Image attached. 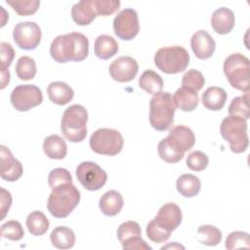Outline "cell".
Wrapping results in <instances>:
<instances>
[{
    "instance_id": "obj_8",
    "label": "cell",
    "mask_w": 250,
    "mask_h": 250,
    "mask_svg": "<svg viewBox=\"0 0 250 250\" xmlns=\"http://www.w3.org/2000/svg\"><path fill=\"white\" fill-rule=\"evenodd\" d=\"M89 145L91 149L98 154L114 156L122 150L124 141L119 131L100 128L90 137Z\"/></svg>"
},
{
    "instance_id": "obj_33",
    "label": "cell",
    "mask_w": 250,
    "mask_h": 250,
    "mask_svg": "<svg viewBox=\"0 0 250 250\" xmlns=\"http://www.w3.org/2000/svg\"><path fill=\"white\" fill-rule=\"evenodd\" d=\"M229 115H236L245 120L250 118L248 92H246L244 96L235 97L231 100L229 105Z\"/></svg>"
},
{
    "instance_id": "obj_46",
    "label": "cell",
    "mask_w": 250,
    "mask_h": 250,
    "mask_svg": "<svg viewBox=\"0 0 250 250\" xmlns=\"http://www.w3.org/2000/svg\"><path fill=\"white\" fill-rule=\"evenodd\" d=\"M1 89H4L10 82V72L9 70H1Z\"/></svg>"
},
{
    "instance_id": "obj_14",
    "label": "cell",
    "mask_w": 250,
    "mask_h": 250,
    "mask_svg": "<svg viewBox=\"0 0 250 250\" xmlns=\"http://www.w3.org/2000/svg\"><path fill=\"white\" fill-rule=\"evenodd\" d=\"M153 220L160 228L172 232L182 223L183 215L180 207L177 204L168 202L159 208L157 215Z\"/></svg>"
},
{
    "instance_id": "obj_13",
    "label": "cell",
    "mask_w": 250,
    "mask_h": 250,
    "mask_svg": "<svg viewBox=\"0 0 250 250\" xmlns=\"http://www.w3.org/2000/svg\"><path fill=\"white\" fill-rule=\"evenodd\" d=\"M139 70V64L135 59L129 56H124L114 60L108 68L109 75L117 82L132 81Z\"/></svg>"
},
{
    "instance_id": "obj_39",
    "label": "cell",
    "mask_w": 250,
    "mask_h": 250,
    "mask_svg": "<svg viewBox=\"0 0 250 250\" xmlns=\"http://www.w3.org/2000/svg\"><path fill=\"white\" fill-rule=\"evenodd\" d=\"M141 227L140 225L135 222V221H127L122 223L117 229V238L118 240L122 243L126 239L136 236V235H141Z\"/></svg>"
},
{
    "instance_id": "obj_27",
    "label": "cell",
    "mask_w": 250,
    "mask_h": 250,
    "mask_svg": "<svg viewBox=\"0 0 250 250\" xmlns=\"http://www.w3.org/2000/svg\"><path fill=\"white\" fill-rule=\"evenodd\" d=\"M50 239L54 247L58 249H69L75 243V234L67 227H57L52 230Z\"/></svg>"
},
{
    "instance_id": "obj_21",
    "label": "cell",
    "mask_w": 250,
    "mask_h": 250,
    "mask_svg": "<svg viewBox=\"0 0 250 250\" xmlns=\"http://www.w3.org/2000/svg\"><path fill=\"white\" fill-rule=\"evenodd\" d=\"M123 204V197L116 190H108L104 192L99 201V207L102 213L109 217L117 215L121 211Z\"/></svg>"
},
{
    "instance_id": "obj_23",
    "label": "cell",
    "mask_w": 250,
    "mask_h": 250,
    "mask_svg": "<svg viewBox=\"0 0 250 250\" xmlns=\"http://www.w3.org/2000/svg\"><path fill=\"white\" fill-rule=\"evenodd\" d=\"M43 150L49 158L61 160L66 156L67 146L59 135H50L43 141Z\"/></svg>"
},
{
    "instance_id": "obj_1",
    "label": "cell",
    "mask_w": 250,
    "mask_h": 250,
    "mask_svg": "<svg viewBox=\"0 0 250 250\" xmlns=\"http://www.w3.org/2000/svg\"><path fill=\"white\" fill-rule=\"evenodd\" d=\"M50 55L57 62H81L89 55L88 38L80 32H69L57 36L51 46Z\"/></svg>"
},
{
    "instance_id": "obj_38",
    "label": "cell",
    "mask_w": 250,
    "mask_h": 250,
    "mask_svg": "<svg viewBox=\"0 0 250 250\" xmlns=\"http://www.w3.org/2000/svg\"><path fill=\"white\" fill-rule=\"evenodd\" d=\"M186 163L190 170L200 172L207 168L209 164V158L204 152L200 150H194L188 155Z\"/></svg>"
},
{
    "instance_id": "obj_2",
    "label": "cell",
    "mask_w": 250,
    "mask_h": 250,
    "mask_svg": "<svg viewBox=\"0 0 250 250\" xmlns=\"http://www.w3.org/2000/svg\"><path fill=\"white\" fill-rule=\"evenodd\" d=\"M80 201V191L72 185L65 183L52 188L47 201L48 211L55 218H65Z\"/></svg>"
},
{
    "instance_id": "obj_30",
    "label": "cell",
    "mask_w": 250,
    "mask_h": 250,
    "mask_svg": "<svg viewBox=\"0 0 250 250\" xmlns=\"http://www.w3.org/2000/svg\"><path fill=\"white\" fill-rule=\"evenodd\" d=\"M159 157L167 163H177L185 156V152L176 147L168 138L162 139L157 146Z\"/></svg>"
},
{
    "instance_id": "obj_17",
    "label": "cell",
    "mask_w": 250,
    "mask_h": 250,
    "mask_svg": "<svg viewBox=\"0 0 250 250\" xmlns=\"http://www.w3.org/2000/svg\"><path fill=\"white\" fill-rule=\"evenodd\" d=\"M167 138L176 147H178L183 152L189 150L195 143V136L192 130L184 125L173 127L169 131Z\"/></svg>"
},
{
    "instance_id": "obj_11",
    "label": "cell",
    "mask_w": 250,
    "mask_h": 250,
    "mask_svg": "<svg viewBox=\"0 0 250 250\" xmlns=\"http://www.w3.org/2000/svg\"><path fill=\"white\" fill-rule=\"evenodd\" d=\"M113 30L117 37L129 41L135 38L140 30L139 17L136 10L126 8L120 11L113 20Z\"/></svg>"
},
{
    "instance_id": "obj_10",
    "label": "cell",
    "mask_w": 250,
    "mask_h": 250,
    "mask_svg": "<svg viewBox=\"0 0 250 250\" xmlns=\"http://www.w3.org/2000/svg\"><path fill=\"white\" fill-rule=\"evenodd\" d=\"M10 100L18 111H27L42 104L43 95L36 85H18L13 89Z\"/></svg>"
},
{
    "instance_id": "obj_37",
    "label": "cell",
    "mask_w": 250,
    "mask_h": 250,
    "mask_svg": "<svg viewBox=\"0 0 250 250\" xmlns=\"http://www.w3.org/2000/svg\"><path fill=\"white\" fill-rule=\"evenodd\" d=\"M225 246L229 250L236 249V248H249L250 247V238L249 234L245 231H232L230 232L227 239Z\"/></svg>"
},
{
    "instance_id": "obj_3",
    "label": "cell",
    "mask_w": 250,
    "mask_h": 250,
    "mask_svg": "<svg viewBox=\"0 0 250 250\" xmlns=\"http://www.w3.org/2000/svg\"><path fill=\"white\" fill-rule=\"evenodd\" d=\"M176 106L169 92L153 95L149 102V123L156 131L168 130L174 122Z\"/></svg>"
},
{
    "instance_id": "obj_4",
    "label": "cell",
    "mask_w": 250,
    "mask_h": 250,
    "mask_svg": "<svg viewBox=\"0 0 250 250\" xmlns=\"http://www.w3.org/2000/svg\"><path fill=\"white\" fill-rule=\"evenodd\" d=\"M88 112L81 104L68 106L62 117L61 130L64 138L71 143L82 142L87 135Z\"/></svg>"
},
{
    "instance_id": "obj_31",
    "label": "cell",
    "mask_w": 250,
    "mask_h": 250,
    "mask_svg": "<svg viewBox=\"0 0 250 250\" xmlns=\"http://www.w3.org/2000/svg\"><path fill=\"white\" fill-rule=\"evenodd\" d=\"M198 241L207 246L218 245L223 237L222 231L211 225H203L197 229Z\"/></svg>"
},
{
    "instance_id": "obj_32",
    "label": "cell",
    "mask_w": 250,
    "mask_h": 250,
    "mask_svg": "<svg viewBox=\"0 0 250 250\" xmlns=\"http://www.w3.org/2000/svg\"><path fill=\"white\" fill-rule=\"evenodd\" d=\"M16 73L21 80L33 79L36 74L35 61L27 56L21 57L16 63Z\"/></svg>"
},
{
    "instance_id": "obj_5",
    "label": "cell",
    "mask_w": 250,
    "mask_h": 250,
    "mask_svg": "<svg viewBox=\"0 0 250 250\" xmlns=\"http://www.w3.org/2000/svg\"><path fill=\"white\" fill-rule=\"evenodd\" d=\"M222 137L229 142V148L234 153L244 152L249 145L247 120L236 115L225 117L220 126Z\"/></svg>"
},
{
    "instance_id": "obj_24",
    "label": "cell",
    "mask_w": 250,
    "mask_h": 250,
    "mask_svg": "<svg viewBox=\"0 0 250 250\" xmlns=\"http://www.w3.org/2000/svg\"><path fill=\"white\" fill-rule=\"evenodd\" d=\"M173 102L176 107L183 111L194 110L199 103V98L196 92L181 87L173 95Z\"/></svg>"
},
{
    "instance_id": "obj_28",
    "label": "cell",
    "mask_w": 250,
    "mask_h": 250,
    "mask_svg": "<svg viewBox=\"0 0 250 250\" xmlns=\"http://www.w3.org/2000/svg\"><path fill=\"white\" fill-rule=\"evenodd\" d=\"M139 86L148 94L155 95L162 91L163 80L154 70L146 69L142 73L139 79Z\"/></svg>"
},
{
    "instance_id": "obj_22",
    "label": "cell",
    "mask_w": 250,
    "mask_h": 250,
    "mask_svg": "<svg viewBox=\"0 0 250 250\" xmlns=\"http://www.w3.org/2000/svg\"><path fill=\"white\" fill-rule=\"evenodd\" d=\"M227 92L221 87H209L204 91L201 102L204 107L212 111L221 110L227 102Z\"/></svg>"
},
{
    "instance_id": "obj_42",
    "label": "cell",
    "mask_w": 250,
    "mask_h": 250,
    "mask_svg": "<svg viewBox=\"0 0 250 250\" xmlns=\"http://www.w3.org/2000/svg\"><path fill=\"white\" fill-rule=\"evenodd\" d=\"M93 5L97 15L110 16L114 14L120 7L118 0H93Z\"/></svg>"
},
{
    "instance_id": "obj_47",
    "label": "cell",
    "mask_w": 250,
    "mask_h": 250,
    "mask_svg": "<svg viewBox=\"0 0 250 250\" xmlns=\"http://www.w3.org/2000/svg\"><path fill=\"white\" fill-rule=\"evenodd\" d=\"M168 247H172V248L176 247V248H182V249H184V246H182V245H180V244H177V243H174L173 245H172V244H169V245H167V246H163L161 249H165V248H168Z\"/></svg>"
},
{
    "instance_id": "obj_9",
    "label": "cell",
    "mask_w": 250,
    "mask_h": 250,
    "mask_svg": "<svg viewBox=\"0 0 250 250\" xmlns=\"http://www.w3.org/2000/svg\"><path fill=\"white\" fill-rule=\"evenodd\" d=\"M76 177L84 188L90 191L102 188L107 180L106 172L93 161H83L76 168Z\"/></svg>"
},
{
    "instance_id": "obj_25",
    "label": "cell",
    "mask_w": 250,
    "mask_h": 250,
    "mask_svg": "<svg viewBox=\"0 0 250 250\" xmlns=\"http://www.w3.org/2000/svg\"><path fill=\"white\" fill-rule=\"evenodd\" d=\"M95 55L101 60H108L118 52V43L109 35H99L94 44Z\"/></svg>"
},
{
    "instance_id": "obj_6",
    "label": "cell",
    "mask_w": 250,
    "mask_h": 250,
    "mask_svg": "<svg viewBox=\"0 0 250 250\" xmlns=\"http://www.w3.org/2000/svg\"><path fill=\"white\" fill-rule=\"evenodd\" d=\"M224 73L229 83L242 92H249L250 69L249 59L240 53L229 55L224 62Z\"/></svg>"
},
{
    "instance_id": "obj_41",
    "label": "cell",
    "mask_w": 250,
    "mask_h": 250,
    "mask_svg": "<svg viewBox=\"0 0 250 250\" xmlns=\"http://www.w3.org/2000/svg\"><path fill=\"white\" fill-rule=\"evenodd\" d=\"M146 235L147 237L155 243H163L165 241L168 240V238L170 237L171 232L163 229L162 228H160L155 222L154 220H151L147 226H146Z\"/></svg>"
},
{
    "instance_id": "obj_35",
    "label": "cell",
    "mask_w": 250,
    "mask_h": 250,
    "mask_svg": "<svg viewBox=\"0 0 250 250\" xmlns=\"http://www.w3.org/2000/svg\"><path fill=\"white\" fill-rule=\"evenodd\" d=\"M24 236V230L20 222L11 220L1 226V237L12 241H19Z\"/></svg>"
},
{
    "instance_id": "obj_29",
    "label": "cell",
    "mask_w": 250,
    "mask_h": 250,
    "mask_svg": "<svg viewBox=\"0 0 250 250\" xmlns=\"http://www.w3.org/2000/svg\"><path fill=\"white\" fill-rule=\"evenodd\" d=\"M28 231L35 236L43 235L47 232L50 222L47 217L41 211H33L31 212L25 221Z\"/></svg>"
},
{
    "instance_id": "obj_43",
    "label": "cell",
    "mask_w": 250,
    "mask_h": 250,
    "mask_svg": "<svg viewBox=\"0 0 250 250\" xmlns=\"http://www.w3.org/2000/svg\"><path fill=\"white\" fill-rule=\"evenodd\" d=\"M0 49H1V62H0L1 70H7L14 60L15 50L13 46L7 42H1Z\"/></svg>"
},
{
    "instance_id": "obj_34",
    "label": "cell",
    "mask_w": 250,
    "mask_h": 250,
    "mask_svg": "<svg viewBox=\"0 0 250 250\" xmlns=\"http://www.w3.org/2000/svg\"><path fill=\"white\" fill-rule=\"evenodd\" d=\"M205 84V78L203 74L196 69L188 70L182 77V87L189 89L194 92H198Z\"/></svg>"
},
{
    "instance_id": "obj_18",
    "label": "cell",
    "mask_w": 250,
    "mask_h": 250,
    "mask_svg": "<svg viewBox=\"0 0 250 250\" xmlns=\"http://www.w3.org/2000/svg\"><path fill=\"white\" fill-rule=\"evenodd\" d=\"M235 19L233 12L229 8L222 7L217 9L211 17V25L218 34H228L234 27Z\"/></svg>"
},
{
    "instance_id": "obj_36",
    "label": "cell",
    "mask_w": 250,
    "mask_h": 250,
    "mask_svg": "<svg viewBox=\"0 0 250 250\" xmlns=\"http://www.w3.org/2000/svg\"><path fill=\"white\" fill-rule=\"evenodd\" d=\"M6 3L10 5L13 10L20 16H30L36 13L40 6V1L38 0H23V1H10L7 0Z\"/></svg>"
},
{
    "instance_id": "obj_16",
    "label": "cell",
    "mask_w": 250,
    "mask_h": 250,
    "mask_svg": "<svg viewBox=\"0 0 250 250\" xmlns=\"http://www.w3.org/2000/svg\"><path fill=\"white\" fill-rule=\"evenodd\" d=\"M190 46L196 58L200 60H207L214 54L216 43L213 37L206 30L200 29L192 34Z\"/></svg>"
},
{
    "instance_id": "obj_12",
    "label": "cell",
    "mask_w": 250,
    "mask_h": 250,
    "mask_svg": "<svg viewBox=\"0 0 250 250\" xmlns=\"http://www.w3.org/2000/svg\"><path fill=\"white\" fill-rule=\"evenodd\" d=\"M42 32L34 21H21L13 30V38L17 46L22 50H33L41 42Z\"/></svg>"
},
{
    "instance_id": "obj_7",
    "label": "cell",
    "mask_w": 250,
    "mask_h": 250,
    "mask_svg": "<svg viewBox=\"0 0 250 250\" xmlns=\"http://www.w3.org/2000/svg\"><path fill=\"white\" fill-rule=\"evenodd\" d=\"M154 64L164 73H180L188 67L189 55L188 51L179 45L160 48L154 55Z\"/></svg>"
},
{
    "instance_id": "obj_45",
    "label": "cell",
    "mask_w": 250,
    "mask_h": 250,
    "mask_svg": "<svg viewBox=\"0 0 250 250\" xmlns=\"http://www.w3.org/2000/svg\"><path fill=\"white\" fill-rule=\"evenodd\" d=\"M12 205V196L11 193L6 190L5 188H1V219L3 220L7 213L9 212V209Z\"/></svg>"
},
{
    "instance_id": "obj_40",
    "label": "cell",
    "mask_w": 250,
    "mask_h": 250,
    "mask_svg": "<svg viewBox=\"0 0 250 250\" xmlns=\"http://www.w3.org/2000/svg\"><path fill=\"white\" fill-rule=\"evenodd\" d=\"M65 183H72V177L68 170L64 168H55L48 176V184L51 188Z\"/></svg>"
},
{
    "instance_id": "obj_20",
    "label": "cell",
    "mask_w": 250,
    "mask_h": 250,
    "mask_svg": "<svg viewBox=\"0 0 250 250\" xmlns=\"http://www.w3.org/2000/svg\"><path fill=\"white\" fill-rule=\"evenodd\" d=\"M49 100L58 105H64L68 104L74 96L72 88L62 81L51 82L47 88Z\"/></svg>"
},
{
    "instance_id": "obj_15",
    "label": "cell",
    "mask_w": 250,
    "mask_h": 250,
    "mask_svg": "<svg viewBox=\"0 0 250 250\" xmlns=\"http://www.w3.org/2000/svg\"><path fill=\"white\" fill-rule=\"evenodd\" d=\"M0 176L7 182H16L19 180L23 172L21 163L16 159L11 150L5 146H0Z\"/></svg>"
},
{
    "instance_id": "obj_19",
    "label": "cell",
    "mask_w": 250,
    "mask_h": 250,
    "mask_svg": "<svg viewBox=\"0 0 250 250\" xmlns=\"http://www.w3.org/2000/svg\"><path fill=\"white\" fill-rule=\"evenodd\" d=\"M93 0H82L75 3L71 8V18L78 25H88L97 17Z\"/></svg>"
},
{
    "instance_id": "obj_26",
    "label": "cell",
    "mask_w": 250,
    "mask_h": 250,
    "mask_svg": "<svg viewBox=\"0 0 250 250\" xmlns=\"http://www.w3.org/2000/svg\"><path fill=\"white\" fill-rule=\"evenodd\" d=\"M176 187L181 195L190 198L199 193L201 183L198 177L192 174H184L178 178Z\"/></svg>"
},
{
    "instance_id": "obj_44",
    "label": "cell",
    "mask_w": 250,
    "mask_h": 250,
    "mask_svg": "<svg viewBox=\"0 0 250 250\" xmlns=\"http://www.w3.org/2000/svg\"><path fill=\"white\" fill-rule=\"evenodd\" d=\"M121 244L124 250H151V247L142 238L141 235L130 237Z\"/></svg>"
}]
</instances>
